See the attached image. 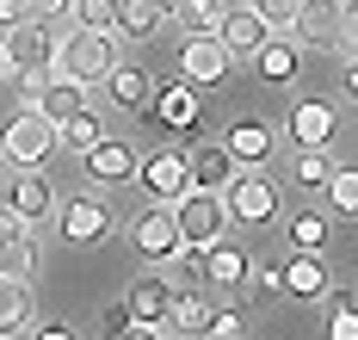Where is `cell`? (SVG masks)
<instances>
[{"label":"cell","instance_id":"cell-20","mask_svg":"<svg viewBox=\"0 0 358 340\" xmlns=\"http://www.w3.org/2000/svg\"><path fill=\"white\" fill-rule=\"evenodd\" d=\"M216 143L235 155L241 167H259V161H272V143H278V136H272L259 118H235V124H229V136H216Z\"/></svg>","mask_w":358,"mask_h":340},{"label":"cell","instance_id":"cell-29","mask_svg":"<svg viewBox=\"0 0 358 340\" xmlns=\"http://www.w3.org/2000/svg\"><path fill=\"white\" fill-rule=\"evenodd\" d=\"M315 303L327 309V340H358V316H352V291L346 285H327Z\"/></svg>","mask_w":358,"mask_h":340},{"label":"cell","instance_id":"cell-1","mask_svg":"<svg viewBox=\"0 0 358 340\" xmlns=\"http://www.w3.org/2000/svg\"><path fill=\"white\" fill-rule=\"evenodd\" d=\"M62 80L74 87H99V80L117 69V31H87L74 25L69 38H56V62H50Z\"/></svg>","mask_w":358,"mask_h":340},{"label":"cell","instance_id":"cell-5","mask_svg":"<svg viewBox=\"0 0 358 340\" xmlns=\"http://www.w3.org/2000/svg\"><path fill=\"white\" fill-rule=\"evenodd\" d=\"M56 229H62L69 248H93V241H106L111 229H117V211H111L99 192H87V198H69L56 211Z\"/></svg>","mask_w":358,"mask_h":340},{"label":"cell","instance_id":"cell-46","mask_svg":"<svg viewBox=\"0 0 358 340\" xmlns=\"http://www.w3.org/2000/svg\"><path fill=\"white\" fill-rule=\"evenodd\" d=\"M0 167H6V155H0Z\"/></svg>","mask_w":358,"mask_h":340},{"label":"cell","instance_id":"cell-43","mask_svg":"<svg viewBox=\"0 0 358 340\" xmlns=\"http://www.w3.org/2000/svg\"><path fill=\"white\" fill-rule=\"evenodd\" d=\"M124 322H130V309H124V303H111V309H106V334H117Z\"/></svg>","mask_w":358,"mask_h":340},{"label":"cell","instance_id":"cell-32","mask_svg":"<svg viewBox=\"0 0 358 340\" xmlns=\"http://www.w3.org/2000/svg\"><path fill=\"white\" fill-rule=\"evenodd\" d=\"M327 204H334V211H340V217H352L358 211V167H340V161H334V173H327Z\"/></svg>","mask_w":358,"mask_h":340},{"label":"cell","instance_id":"cell-19","mask_svg":"<svg viewBox=\"0 0 358 340\" xmlns=\"http://www.w3.org/2000/svg\"><path fill=\"white\" fill-rule=\"evenodd\" d=\"M210 38L222 43L229 56H253V50H259V43L272 38V31L259 25V13H253V6H229V13H222V25H216Z\"/></svg>","mask_w":358,"mask_h":340},{"label":"cell","instance_id":"cell-2","mask_svg":"<svg viewBox=\"0 0 358 340\" xmlns=\"http://www.w3.org/2000/svg\"><path fill=\"white\" fill-rule=\"evenodd\" d=\"M290 38L303 50H340V56H352V0H296Z\"/></svg>","mask_w":358,"mask_h":340},{"label":"cell","instance_id":"cell-18","mask_svg":"<svg viewBox=\"0 0 358 340\" xmlns=\"http://www.w3.org/2000/svg\"><path fill=\"white\" fill-rule=\"evenodd\" d=\"M80 161H87V173H93L99 186H124V180H136V161H143V155H130V143H111V136H99V143L80 155Z\"/></svg>","mask_w":358,"mask_h":340},{"label":"cell","instance_id":"cell-41","mask_svg":"<svg viewBox=\"0 0 358 340\" xmlns=\"http://www.w3.org/2000/svg\"><path fill=\"white\" fill-rule=\"evenodd\" d=\"M19 19H31V6H25V0H0V31L19 25Z\"/></svg>","mask_w":358,"mask_h":340},{"label":"cell","instance_id":"cell-8","mask_svg":"<svg viewBox=\"0 0 358 340\" xmlns=\"http://www.w3.org/2000/svg\"><path fill=\"white\" fill-rule=\"evenodd\" d=\"M229 69H235V56L210 31H192L185 38V50H179V80L185 87H216V80H229Z\"/></svg>","mask_w":358,"mask_h":340},{"label":"cell","instance_id":"cell-25","mask_svg":"<svg viewBox=\"0 0 358 340\" xmlns=\"http://www.w3.org/2000/svg\"><path fill=\"white\" fill-rule=\"evenodd\" d=\"M25 260H37V235H31L25 217H13V211L0 204V266L25 272Z\"/></svg>","mask_w":358,"mask_h":340},{"label":"cell","instance_id":"cell-39","mask_svg":"<svg viewBox=\"0 0 358 340\" xmlns=\"http://www.w3.org/2000/svg\"><path fill=\"white\" fill-rule=\"evenodd\" d=\"M111 340H167V334H161L155 322H124V328H117Z\"/></svg>","mask_w":358,"mask_h":340},{"label":"cell","instance_id":"cell-42","mask_svg":"<svg viewBox=\"0 0 358 340\" xmlns=\"http://www.w3.org/2000/svg\"><path fill=\"white\" fill-rule=\"evenodd\" d=\"M31 340H80V334H74L69 322H43V328H37V334H31Z\"/></svg>","mask_w":358,"mask_h":340},{"label":"cell","instance_id":"cell-9","mask_svg":"<svg viewBox=\"0 0 358 340\" xmlns=\"http://www.w3.org/2000/svg\"><path fill=\"white\" fill-rule=\"evenodd\" d=\"M6 211L13 217H25V223H50L56 217V186H50V173H37V167H19L13 173V186H6Z\"/></svg>","mask_w":358,"mask_h":340},{"label":"cell","instance_id":"cell-44","mask_svg":"<svg viewBox=\"0 0 358 340\" xmlns=\"http://www.w3.org/2000/svg\"><path fill=\"white\" fill-rule=\"evenodd\" d=\"M155 6H161V13H179V0H155Z\"/></svg>","mask_w":358,"mask_h":340},{"label":"cell","instance_id":"cell-15","mask_svg":"<svg viewBox=\"0 0 358 340\" xmlns=\"http://www.w3.org/2000/svg\"><path fill=\"white\" fill-rule=\"evenodd\" d=\"M37 316V297H31V278L0 266V334H25Z\"/></svg>","mask_w":358,"mask_h":340},{"label":"cell","instance_id":"cell-6","mask_svg":"<svg viewBox=\"0 0 358 340\" xmlns=\"http://www.w3.org/2000/svg\"><path fill=\"white\" fill-rule=\"evenodd\" d=\"M0 62L19 75V69H50L56 62V31L43 25V19H19V25H6L0 31Z\"/></svg>","mask_w":358,"mask_h":340},{"label":"cell","instance_id":"cell-37","mask_svg":"<svg viewBox=\"0 0 358 340\" xmlns=\"http://www.w3.org/2000/svg\"><path fill=\"white\" fill-rule=\"evenodd\" d=\"M56 75V69H19V99H25V106H31L37 93H43V80Z\"/></svg>","mask_w":358,"mask_h":340},{"label":"cell","instance_id":"cell-45","mask_svg":"<svg viewBox=\"0 0 358 340\" xmlns=\"http://www.w3.org/2000/svg\"><path fill=\"white\" fill-rule=\"evenodd\" d=\"M0 340H19V334H0Z\"/></svg>","mask_w":358,"mask_h":340},{"label":"cell","instance_id":"cell-7","mask_svg":"<svg viewBox=\"0 0 358 340\" xmlns=\"http://www.w3.org/2000/svg\"><path fill=\"white\" fill-rule=\"evenodd\" d=\"M50 149H56V124H50L43 112H31V106H25V112L0 130V155H6L13 167H37Z\"/></svg>","mask_w":358,"mask_h":340},{"label":"cell","instance_id":"cell-24","mask_svg":"<svg viewBox=\"0 0 358 340\" xmlns=\"http://www.w3.org/2000/svg\"><path fill=\"white\" fill-rule=\"evenodd\" d=\"M253 69L285 87V80H296V69H303V43L296 38H266L259 50H253Z\"/></svg>","mask_w":358,"mask_h":340},{"label":"cell","instance_id":"cell-26","mask_svg":"<svg viewBox=\"0 0 358 340\" xmlns=\"http://www.w3.org/2000/svg\"><path fill=\"white\" fill-rule=\"evenodd\" d=\"M204 322H210V297H198V291H173L167 316H161V328H173V334H204Z\"/></svg>","mask_w":358,"mask_h":340},{"label":"cell","instance_id":"cell-11","mask_svg":"<svg viewBox=\"0 0 358 340\" xmlns=\"http://www.w3.org/2000/svg\"><path fill=\"white\" fill-rule=\"evenodd\" d=\"M130 248H136L143 260H173V248H179V223H173V204H148L143 217L130 223Z\"/></svg>","mask_w":358,"mask_h":340},{"label":"cell","instance_id":"cell-34","mask_svg":"<svg viewBox=\"0 0 358 340\" xmlns=\"http://www.w3.org/2000/svg\"><path fill=\"white\" fill-rule=\"evenodd\" d=\"M69 19H80L87 31H111V25H117V0H74Z\"/></svg>","mask_w":358,"mask_h":340},{"label":"cell","instance_id":"cell-16","mask_svg":"<svg viewBox=\"0 0 358 340\" xmlns=\"http://www.w3.org/2000/svg\"><path fill=\"white\" fill-rule=\"evenodd\" d=\"M248 266H253L248 248H235L229 235H216L210 248H204V285H216V291H235V285H248Z\"/></svg>","mask_w":358,"mask_h":340},{"label":"cell","instance_id":"cell-30","mask_svg":"<svg viewBox=\"0 0 358 340\" xmlns=\"http://www.w3.org/2000/svg\"><path fill=\"white\" fill-rule=\"evenodd\" d=\"M99 136H106L99 130V112H74L69 124H56V149H69V155H87Z\"/></svg>","mask_w":358,"mask_h":340},{"label":"cell","instance_id":"cell-23","mask_svg":"<svg viewBox=\"0 0 358 340\" xmlns=\"http://www.w3.org/2000/svg\"><path fill=\"white\" fill-rule=\"evenodd\" d=\"M31 112H43L50 124H69L74 112H87V87H74V80L50 75V80H43V93L31 99Z\"/></svg>","mask_w":358,"mask_h":340},{"label":"cell","instance_id":"cell-33","mask_svg":"<svg viewBox=\"0 0 358 340\" xmlns=\"http://www.w3.org/2000/svg\"><path fill=\"white\" fill-rule=\"evenodd\" d=\"M229 6L235 0H179V19H185V31H216Z\"/></svg>","mask_w":358,"mask_h":340},{"label":"cell","instance_id":"cell-12","mask_svg":"<svg viewBox=\"0 0 358 340\" xmlns=\"http://www.w3.org/2000/svg\"><path fill=\"white\" fill-rule=\"evenodd\" d=\"M143 112H148V124H161V130H179V136H192V130H198V93H192L185 80H173V87H155Z\"/></svg>","mask_w":358,"mask_h":340},{"label":"cell","instance_id":"cell-40","mask_svg":"<svg viewBox=\"0 0 358 340\" xmlns=\"http://www.w3.org/2000/svg\"><path fill=\"white\" fill-rule=\"evenodd\" d=\"M248 278L259 291H285V278H278V266H248Z\"/></svg>","mask_w":358,"mask_h":340},{"label":"cell","instance_id":"cell-38","mask_svg":"<svg viewBox=\"0 0 358 340\" xmlns=\"http://www.w3.org/2000/svg\"><path fill=\"white\" fill-rule=\"evenodd\" d=\"M25 6H31V19L56 25V19H69V6H74V0H25Z\"/></svg>","mask_w":358,"mask_h":340},{"label":"cell","instance_id":"cell-4","mask_svg":"<svg viewBox=\"0 0 358 340\" xmlns=\"http://www.w3.org/2000/svg\"><path fill=\"white\" fill-rule=\"evenodd\" d=\"M173 223L185 248H210L216 235H229V211H222V192H179L173 198Z\"/></svg>","mask_w":358,"mask_h":340},{"label":"cell","instance_id":"cell-35","mask_svg":"<svg viewBox=\"0 0 358 340\" xmlns=\"http://www.w3.org/2000/svg\"><path fill=\"white\" fill-rule=\"evenodd\" d=\"M248 6L259 13L266 31H290V19H296V0H248Z\"/></svg>","mask_w":358,"mask_h":340},{"label":"cell","instance_id":"cell-21","mask_svg":"<svg viewBox=\"0 0 358 340\" xmlns=\"http://www.w3.org/2000/svg\"><path fill=\"white\" fill-rule=\"evenodd\" d=\"M167 303H173V285H167L161 272H143V278L124 291V309H130V322H155V328H161Z\"/></svg>","mask_w":358,"mask_h":340},{"label":"cell","instance_id":"cell-13","mask_svg":"<svg viewBox=\"0 0 358 340\" xmlns=\"http://www.w3.org/2000/svg\"><path fill=\"white\" fill-rule=\"evenodd\" d=\"M334 130H340V112H334L327 99H303V106L290 112V124H285V136L296 143V149H327Z\"/></svg>","mask_w":358,"mask_h":340},{"label":"cell","instance_id":"cell-48","mask_svg":"<svg viewBox=\"0 0 358 340\" xmlns=\"http://www.w3.org/2000/svg\"><path fill=\"white\" fill-rule=\"evenodd\" d=\"M241 340H248V334H241Z\"/></svg>","mask_w":358,"mask_h":340},{"label":"cell","instance_id":"cell-36","mask_svg":"<svg viewBox=\"0 0 358 340\" xmlns=\"http://www.w3.org/2000/svg\"><path fill=\"white\" fill-rule=\"evenodd\" d=\"M198 340H241V309H210V322H204Z\"/></svg>","mask_w":358,"mask_h":340},{"label":"cell","instance_id":"cell-14","mask_svg":"<svg viewBox=\"0 0 358 340\" xmlns=\"http://www.w3.org/2000/svg\"><path fill=\"white\" fill-rule=\"evenodd\" d=\"M235 173H241V161L222 149V143H198V149L185 155V180H192L198 192H222Z\"/></svg>","mask_w":358,"mask_h":340},{"label":"cell","instance_id":"cell-3","mask_svg":"<svg viewBox=\"0 0 358 340\" xmlns=\"http://www.w3.org/2000/svg\"><path fill=\"white\" fill-rule=\"evenodd\" d=\"M222 211H229V223H241V229H266L278 217V186H272L259 167H241V173L222 186Z\"/></svg>","mask_w":358,"mask_h":340},{"label":"cell","instance_id":"cell-28","mask_svg":"<svg viewBox=\"0 0 358 340\" xmlns=\"http://www.w3.org/2000/svg\"><path fill=\"white\" fill-rule=\"evenodd\" d=\"M327 235H334V217L327 211H296L290 217V248L296 254H327Z\"/></svg>","mask_w":358,"mask_h":340},{"label":"cell","instance_id":"cell-31","mask_svg":"<svg viewBox=\"0 0 358 340\" xmlns=\"http://www.w3.org/2000/svg\"><path fill=\"white\" fill-rule=\"evenodd\" d=\"M327 173H334V155H327V149H296V161H290V180H296L303 192H322Z\"/></svg>","mask_w":358,"mask_h":340},{"label":"cell","instance_id":"cell-22","mask_svg":"<svg viewBox=\"0 0 358 340\" xmlns=\"http://www.w3.org/2000/svg\"><path fill=\"white\" fill-rule=\"evenodd\" d=\"M99 87L111 93V106H124V112H143V106H148V93H155V80H148L143 62H117V69H111Z\"/></svg>","mask_w":358,"mask_h":340},{"label":"cell","instance_id":"cell-47","mask_svg":"<svg viewBox=\"0 0 358 340\" xmlns=\"http://www.w3.org/2000/svg\"><path fill=\"white\" fill-rule=\"evenodd\" d=\"M0 75H6V62H0Z\"/></svg>","mask_w":358,"mask_h":340},{"label":"cell","instance_id":"cell-10","mask_svg":"<svg viewBox=\"0 0 358 340\" xmlns=\"http://www.w3.org/2000/svg\"><path fill=\"white\" fill-rule=\"evenodd\" d=\"M136 180H143V192L155 198V204H173L179 192H192V180H185V155L179 149H155L136 161Z\"/></svg>","mask_w":358,"mask_h":340},{"label":"cell","instance_id":"cell-27","mask_svg":"<svg viewBox=\"0 0 358 340\" xmlns=\"http://www.w3.org/2000/svg\"><path fill=\"white\" fill-rule=\"evenodd\" d=\"M161 19H167V13H161L155 0H117V25H111V31L143 43V38H155V31H161Z\"/></svg>","mask_w":358,"mask_h":340},{"label":"cell","instance_id":"cell-17","mask_svg":"<svg viewBox=\"0 0 358 340\" xmlns=\"http://www.w3.org/2000/svg\"><path fill=\"white\" fill-rule=\"evenodd\" d=\"M278 278H285V297L315 303L327 291V254H296L290 248V260H278Z\"/></svg>","mask_w":358,"mask_h":340}]
</instances>
